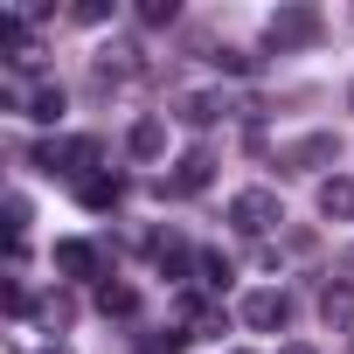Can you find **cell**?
<instances>
[{
  "label": "cell",
  "mask_w": 354,
  "mask_h": 354,
  "mask_svg": "<svg viewBox=\"0 0 354 354\" xmlns=\"http://www.w3.org/2000/svg\"><path fill=\"white\" fill-rule=\"evenodd\" d=\"M319 28H326L319 8H278V15L264 21V49H278V56H285V49H313Z\"/></svg>",
  "instance_id": "obj_1"
},
{
  "label": "cell",
  "mask_w": 354,
  "mask_h": 354,
  "mask_svg": "<svg viewBox=\"0 0 354 354\" xmlns=\"http://www.w3.org/2000/svg\"><path fill=\"white\" fill-rule=\"evenodd\" d=\"M230 223H236L243 236H271L285 216H278V195H271V188H243V195H230Z\"/></svg>",
  "instance_id": "obj_2"
},
{
  "label": "cell",
  "mask_w": 354,
  "mask_h": 354,
  "mask_svg": "<svg viewBox=\"0 0 354 354\" xmlns=\"http://www.w3.org/2000/svg\"><path fill=\"white\" fill-rule=\"evenodd\" d=\"M333 160H340V139L333 132H306V139H292L278 153V167H292V174H313V167H333Z\"/></svg>",
  "instance_id": "obj_3"
},
{
  "label": "cell",
  "mask_w": 354,
  "mask_h": 354,
  "mask_svg": "<svg viewBox=\"0 0 354 354\" xmlns=\"http://www.w3.org/2000/svg\"><path fill=\"white\" fill-rule=\"evenodd\" d=\"M285 319H292V299H285L278 285H264V292L243 299V326H250V333H278Z\"/></svg>",
  "instance_id": "obj_4"
},
{
  "label": "cell",
  "mask_w": 354,
  "mask_h": 354,
  "mask_svg": "<svg viewBox=\"0 0 354 354\" xmlns=\"http://www.w3.org/2000/svg\"><path fill=\"white\" fill-rule=\"evenodd\" d=\"M139 77H146V63H139L132 42H104V49H97V84H104V91H111V84H139Z\"/></svg>",
  "instance_id": "obj_5"
},
{
  "label": "cell",
  "mask_w": 354,
  "mask_h": 354,
  "mask_svg": "<svg viewBox=\"0 0 354 354\" xmlns=\"http://www.w3.org/2000/svg\"><path fill=\"white\" fill-rule=\"evenodd\" d=\"M77 202H84L91 216H104V209L125 202V181H118V174H84V181H77Z\"/></svg>",
  "instance_id": "obj_6"
},
{
  "label": "cell",
  "mask_w": 354,
  "mask_h": 354,
  "mask_svg": "<svg viewBox=\"0 0 354 354\" xmlns=\"http://www.w3.org/2000/svg\"><path fill=\"white\" fill-rule=\"evenodd\" d=\"M319 216L326 223H354V174H326L319 181Z\"/></svg>",
  "instance_id": "obj_7"
},
{
  "label": "cell",
  "mask_w": 354,
  "mask_h": 354,
  "mask_svg": "<svg viewBox=\"0 0 354 354\" xmlns=\"http://www.w3.org/2000/svg\"><path fill=\"white\" fill-rule=\"evenodd\" d=\"M209 174H216V160H209L202 146H188L181 160H174V195H202V188H209Z\"/></svg>",
  "instance_id": "obj_8"
},
{
  "label": "cell",
  "mask_w": 354,
  "mask_h": 354,
  "mask_svg": "<svg viewBox=\"0 0 354 354\" xmlns=\"http://www.w3.org/2000/svg\"><path fill=\"white\" fill-rule=\"evenodd\" d=\"M56 271H63V278H97V243L63 236V243H56Z\"/></svg>",
  "instance_id": "obj_9"
},
{
  "label": "cell",
  "mask_w": 354,
  "mask_h": 354,
  "mask_svg": "<svg viewBox=\"0 0 354 354\" xmlns=\"http://www.w3.org/2000/svg\"><path fill=\"white\" fill-rule=\"evenodd\" d=\"M319 319H326V326H354V285H347V278H333V285L319 292Z\"/></svg>",
  "instance_id": "obj_10"
},
{
  "label": "cell",
  "mask_w": 354,
  "mask_h": 354,
  "mask_svg": "<svg viewBox=\"0 0 354 354\" xmlns=\"http://www.w3.org/2000/svg\"><path fill=\"white\" fill-rule=\"evenodd\" d=\"M21 111H28L35 125H56V118H63V84H35V91L21 97Z\"/></svg>",
  "instance_id": "obj_11"
},
{
  "label": "cell",
  "mask_w": 354,
  "mask_h": 354,
  "mask_svg": "<svg viewBox=\"0 0 354 354\" xmlns=\"http://www.w3.org/2000/svg\"><path fill=\"white\" fill-rule=\"evenodd\" d=\"M223 111H230V97H216V91H195V97H181V125H195V132H202V125H216Z\"/></svg>",
  "instance_id": "obj_12"
},
{
  "label": "cell",
  "mask_w": 354,
  "mask_h": 354,
  "mask_svg": "<svg viewBox=\"0 0 354 354\" xmlns=\"http://www.w3.org/2000/svg\"><path fill=\"white\" fill-rule=\"evenodd\" d=\"M153 264H160L167 278H188V264H195V250H188L181 236H153Z\"/></svg>",
  "instance_id": "obj_13"
},
{
  "label": "cell",
  "mask_w": 354,
  "mask_h": 354,
  "mask_svg": "<svg viewBox=\"0 0 354 354\" xmlns=\"http://www.w3.org/2000/svg\"><path fill=\"white\" fill-rule=\"evenodd\" d=\"M230 278H236V271H230L223 250H202V257H195V285H202V292H230Z\"/></svg>",
  "instance_id": "obj_14"
},
{
  "label": "cell",
  "mask_w": 354,
  "mask_h": 354,
  "mask_svg": "<svg viewBox=\"0 0 354 354\" xmlns=\"http://www.w3.org/2000/svg\"><path fill=\"white\" fill-rule=\"evenodd\" d=\"M125 146H132V153H139V160H160V146H167V132H160V118H139V125H132V139H125Z\"/></svg>",
  "instance_id": "obj_15"
},
{
  "label": "cell",
  "mask_w": 354,
  "mask_h": 354,
  "mask_svg": "<svg viewBox=\"0 0 354 354\" xmlns=\"http://www.w3.org/2000/svg\"><path fill=\"white\" fill-rule=\"evenodd\" d=\"M97 306H104V313H132V306H139V292H132V285H111V278H104V285H97Z\"/></svg>",
  "instance_id": "obj_16"
},
{
  "label": "cell",
  "mask_w": 354,
  "mask_h": 354,
  "mask_svg": "<svg viewBox=\"0 0 354 354\" xmlns=\"http://www.w3.org/2000/svg\"><path fill=\"white\" fill-rule=\"evenodd\" d=\"M209 63H216V70H230V77H257V56H243V49H216Z\"/></svg>",
  "instance_id": "obj_17"
},
{
  "label": "cell",
  "mask_w": 354,
  "mask_h": 354,
  "mask_svg": "<svg viewBox=\"0 0 354 354\" xmlns=\"http://www.w3.org/2000/svg\"><path fill=\"white\" fill-rule=\"evenodd\" d=\"M174 15H181L174 0H139V21H146V28H174Z\"/></svg>",
  "instance_id": "obj_18"
},
{
  "label": "cell",
  "mask_w": 354,
  "mask_h": 354,
  "mask_svg": "<svg viewBox=\"0 0 354 354\" xmlns=\"http://www.w3.org/2000/svg\"><path fill=\"white\" fill-rule=\"evenodd\" d=\"M70 15H77L84 28H104V21H111V0H77V8H70Z\"/></svg>",
  "instance_id": "obj_19"
},
{
  "label": "cell",
  "mask_w": 354,
  "mask_h": 354,
  "mask_svg": "<svg viewBox=\"0 0 354 354\" xmlns=\"http://www.w3.org/2000/svg\"><path fill=\"white\" fill-rule=\"evenodd\" d=\"M42 326H70V299H42Z\"/></svg>",
  "instance_id": "obj_20"
},
{
  "label": "cell",
  "mask_w": 354,
  "mask_h": 354,
  "mask_svg": "<svg viewBox=\"0 0 354 354\" xmlns=\"http://www.w3.org/2000/svg\"><path fill=\"white\" fill-rule=\"evenodd\" d=\"M28 306H35V299H28V285H8V313H15V319H28Z\"/></svg>",
  "instance_id": "obj_21"
},
{
  "label": "cell",
  "mask_w": 354,
  "mask_h": 354,
  "mask_svg": "<svg viewBox=\"0 0 354 354\" xmlns=\"http://www.w3.org/2000/svg\"><path fill=\"white\" fill-rule=\"evenodd\" d=\"M28 354H70V347H63V340H42V347H28Z\"/></svg>",
  "instance_id": "obj_22"
},
{
  "label": "cell",
  "mask_w": 354,
  "mask_h": 354,
  "mask_svg": "<svg viewBox=\"0 0 354 354\" xmlns=\"http://www.w3.org/2000/svg\"><path fill=\"white\" fill-rule=\"evenodd\" d=\"M278 354H313V347H278Z\"/></svg>",
  "instance_id": "obj_23"
},
{
  "label": "cell",
  "mask_w": 354,
  "mask_h": 354,
  "mask_svg": "<svg viewBox=\"0 0 354 354\" xmlns=\"http://www.w3.org/2000/svg\"><path fill=\"white\" fill-rule=\"evenodd\" d=\"M347 104H354V91H347Z\"/></svg>",
  "instance_id": "obj_24"
},
{
  "label": "cell",
  "mask_w": 354,
  "mask_h": 354,
  "mask_svg": "<svg viewBox=\"0 0 354 354\" xmlns=\"http://www.w3.org/2000/svg\"><path fill=\"white\" fill-rule=\"evenodd\" d=\"M236 354H243V347H236Z\"/></svg>",
  "instance_id": "obj_25"
}]
</instances>
